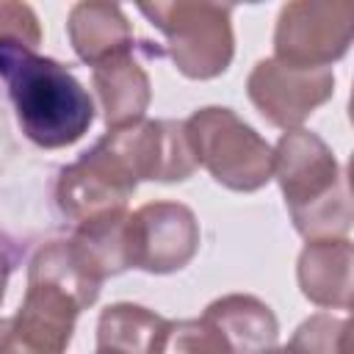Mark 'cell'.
<instances>
[{"instance_id":"6da1fadb","label":"cell","mask_w":354,"mask_h":354,"mask_svg":"<svg viewBox=\"0 0 354 354\" xmlns=\"http://www.w3.org/2000/svg\"><path fill=\"white\" fill-rule=\"evenodd\" d=\"M0 77L8 86L22 133L61 149L83 138L94 122V102L80 80L53 58L36 55L17 39H0Z\"/></svg>"},{"instance_id":"7a4b0ae2","label":"cell","mask_w":354,"mask_h":354,"mask_svg":"<svg viewBox=\"0 0 354 354\" xmlns=\"http://www.w3.org/2000/svg\"><path fill=\"white\" fill-rule=\"evenodd\" d=\"M293 227L307 241L343 238L351 230V196L343 166L310 130H288L274 149V169Z\"/></svg>"},{"instance_id":"3957f363","label":"cell","mask_w":354,"mask_h":354,"mask_svg":"<svg viewBox=\"0 0 354 354\" xmlns=\"http://www.w3.org/2000/svg\"><path fill=\"white\" fill-rule=\"evenodd\" d=\"M183 124L196 163L224 188L249 194L271 180L274 149L230 108H199Z\"/></svg>"},{"instance_id":"277c9868","label":"cell","mask_w":354,"mask_h":354,"mask_svg":"<svg viewBox=\"0 0 354 354\" xmlns=\"http://www.w3.org/2000/svg\"><path fill=\"white\" fill-rule=\"evenodd\" d=\"M354 0H290L277 19L274 58L299 66H332L348 53Z\"/></svg>"},{"instance_id":"5b68a950","label":"cell","mask_w":354,"mask_h":354,"mask_svg":"<svg viewBox=\"0 0 354 354\" xmlns=\"http://www.w3.org/2000/svg\"><path fill=\"white\" fill-rule=\"evenodd\" d=\"M230 0H171L166 17L169 55L191 80L221 75L235 53Z\"/></svg>"},{"instance_id":"8992f818","label":"cell","mask_w":354,"mask_h":354,"mask_svg":"<svg viewBox=\"0 0 354 354\" xmlns=\"http://www.w3.org/2000/svg\"><path fill=\"white\" fill-rule=\"evenodd\" d=\"M277 318L254 296L232 293L207 304L199 321H174L169 348L180 351H266L277 346Z\"/></svg>"},{"instance_id":"52a82bcc","label":"cell","mask_w":354,"mask_h":354,"mask_svg":"<svg viewBox=\"0 0 354 354\" xmlns=\"http://www.w3.org/2000/svg\"><path fill=\"white\" fill-rule=\"evenodd\" d=\"M124 243L130 268L171 274L191 263L199 249V224L180 202H149L127 213Z\"/></svg>"},{"instance_id":"ba28073f","label":"cell","mask_w":354,"mask_h":354,"mask_svg":"<svg viewBox=\"0 0 354 354\" xmlns=\"http://www.w3.org/2000/svg\"><path fill=\"white\" fill-rule=\"evenodd\" d=\"M246 91L268 124L293 130L335 94V75L329 66H299L279 58H263L254 64Z\"/></svg>"},{"instance_id":"9c48e42d","label":"cell","mask_w":354,"mask_h":354,"mask_svg":"<svg viewBox=\"0 0 354 354\" xmlns=\"http://www.w3.org/2000/svg\"><path fill=\"white\" fill-rule=\"evenodd\" d=\"M138 180L119 160V155L100 138L58 180V207L75 224H86L124 210Z\"/></svg>"},{"instance_id":"30bf717a","label":"cell","mask_w":354,"mask_h":354,"mask_svg":"<svg viewBox=\"0 0 354 354\" xmlns=\"http://www.w3.org/2000/svg\"><path fill=\"white\" fill-rule=\"evenodd\" d=\"M102 141L119 155L136 180L174 183L188 180L196 169L191 141L183 122L171 119H138L124 127H113Z\"/></svg>"},{"instance_id":"8fae6325","label":"cell","mask_w":354,"mask_h":354,"mask_svg":"<svg viewBox=\"0 0 354 354\" xmlns=\"http://www.w3.org/2000/svg\"><path fill=\"white\" fill-rule=\"evenodd\" d=\"M80 310V301L64 285L28 277L19 313L0 318V351H64Z\"/></svg>"},{"instance_id":"7c38bea8","label":"cell","mask_w":354,"mask_h":354,"mask_svg":"<svg viewBox=\"0 0 354 354\" xmlns=\"http://www.w3.org/2000/svg\"><path fill=\"white\" fill-rule=\"evenodd\" d=\"M354 246L343 238H315L299 254V288L318 307H351Z\"/></svg>"},{"instance_id":"4fadbf2b","label":"cell","mask_w":354,"mask_h":354,"mask_svg":"<svg viewBox=\"0 0 354 354\" xmlns=\"http://www.w3.org/2000/svg\"><path fill=\"white\" fill-rule=\"evenodd\" d=\"M69 41L80 61L97 66L133 47V28L113 0H80L66 19Z\"/></svg>"},{"instance_id":"5bb4252c","label":"cell","mask_w":354,"mask_h":354,"mask_svg":"<svg viewBox=\"0 0 354 354\" xmlns=\"http://www.w3.org/2000/svg\"><path fill=\"white\" fill-rule=\"evenodd\" d=\"M94 88L100 94V102L105 111V124L111 130L144 119V111L152 100L149 77L141 69V64L136 58H130V53L97 64L94 66Z\"/></svg>"},{"instance_id":"9a60e30c","label":"cell","mask_w":354,"mask_h":354,"mask_svg":"<svg viewBox=\"0 0 354 354\" xmlns=\"http://www.w3.org/2000/svg\"><path fill=\"white\" fill-rule=\"evenodd\" d=\"M174 321L138 304H111L97 324V351H166Z\"/></svg>"},{"instance_id":"2e32d148","label":"cell","mask_w":354,"mask_h":354,"mask_svg":"<svg viewBox=\"0 0 354 354\" xmlns=\"http://www.w3.org/2000/svg\"><path fill=\"white\" fill-rule=\"evenodd\" d=\"M28 277H39V279H50V282L64 285L80 301V307H91L97 301L100 285H102L83 266L72 241H50L47 246H41L36 252V257L30 260Z\"/></svg>"},{"instance_id":"e0dca14e","label":"cell","mask_w":354,"mask_h":354,"mask_svg":"<svg viewBox=\"0 0 354 354\" xmlns=\"http://www.w3.org/2000/svg\"><path fill=\"white\" fill-rule=\"evenodd\" d=\"M348 321L346 318H332V315H313L310 321H304L293 340L290 348H304V351H340L343 348V337H346Z\"/></svg>"},{"instance_id":"ac0fdd59","label":"cell","mask_w":354,"mask_h":354,"mask_svg":"<svg viewBox=\"0 0 354 354\" xmlns=\"http://www.w3.org/2000/svg\"><path fill=\"white\" fill-rule=\"evenodd\" d=\"M0 39H17L28 47L41 41V28L33 8L22 0H0Z\"/></svg>"},{"instance_id":"d6986e66","label":"cell","mask_w":354,"mask_h":354,"mask_svg":"<svg viewBox=\"0 0 354 354\" xmlns=\"http://www.w3.org/2000/svg\"><path fill=\"white\" fill-rule=\"evenodd\" d=\"M138 6V11L155 25V28H166V17H169V8H171V0H133Z\"/></svg>"},{"instance_id":"ffe728a7","label":"cell","mask_w":354,"mask_h":354,"mask_svg":"<svg viewBox=\"0 0 354 354\" xmlns=\"http://www.w3.org/2000/svg\"><path fill=\"white\" fill-rule=\"evenodd\" d=\"M14 254L8 252V246L6 243H0V301H3V296H6V285H8V274H11V268H14Z\"/></svg>"},{"instance_id":"44dd1931","label":"cell","mask_w":354,"mask_h":354,"mask_svg":"<svg viewBox=\"0 0 354 354\" xmlns=\"http://www.w3.org/2000/svg\"><path fill=\"white\" fill-rule=\"evenodd\" d=\"M230 3L235 6V3H260V0H230Z\"/></svg>"},{"instance_id":"7402d4cb","label":"cell","mask_w":354,"mask_h":354,"mask_svg":"<svg viewBox=\"0 0 354 354\" xmlns=\"http://www.w3.org/2000/svg\"><path fill=\"white\" fill-rule=\"evenodd\" d=\"M113 3H119V0H113Z\"/></svg>"}]
</instances>
